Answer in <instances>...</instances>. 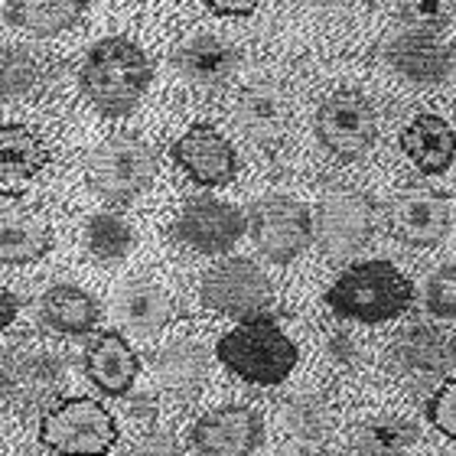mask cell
Masks as SVG:
<instances>
[{
    "mask_svg": "<svg viewBox=\"0 0 456 456\" xmlns=\"http://www.w3.org/2000/svg\"><path fill=\"white\" fill-rule=\"evenodd\" d=\"M131 241V225L121 216H114V212H102L86 228V245L92 251V257H98V261H118V257H124Z\"/></svg>",
    "mask_w": 456,
    "mask_h": 456,
    "instance_id": "obj_29",
    "label": "cell"
},
{
    "mask_svg": "<svg viewBox=\"0 0 456 456\" xmlns=\"http://www.w3.org/2000/svg\"><path fill=\"white\" fill-rule=\"evenodd\" d=\"M173 62L183 72V78H190L192 86L216 88L235 76L238 49L219 37H192L176 49Z\"/></svg>",
    "mask_w": 456,
    "mask_h": 456,
    "instance_id": "obj_21",
    "label": "cell"
},
{
    "mask_svg": "<svg viewBox=\"0 0 456 456\" xmlns=\"http://www.w3.org/2000/svg\"><path fill=\"white\" fill-rule=\"evenodd\" d=\"M265 440L261 414L251 408H219L192 424V447L200 456H255Z\"/></svg>",
    "mask_w": 456,
    "mask_h": 456,
    "instance_id": "obj_12",
    "label": "cell"
},
{
    "mask_svg": "<svg viewBox=\"0 0 456 456\" xmlns=\"http://www.w3.org/2000/svg\"><path fill=\"white\" fill-rule=\"evenodd\" d=\"M170 153L176 167L200 186H228L235 180V151L209 124H192L190 131L173 143Z\"/></svg>",
    "mask_w": 456,
    "mask_h": 456,
    "instance_id": "obj_13",
    "label": "cell"
},
{
    "mask_svg": "<svg viewBox=\"0 0 456 456\" xmlns=\"http://www.w3.org/2000/svg\"><path fill=\"white\" fill-rule=\"evenodd\" d=\"M235 124L248 141L261 143V147L281 143L287 124H290V105H287L284 88H277L274 82H255V86L241 88L235 102Z\"/></svg>",
    "mask_w": 456,
    "mask_h": 456,
    "instance_id": "obj_15",
    "label": "cell"
},
{
    "mask_svg": "<svg viewBox=\"0 0 456 456\" xmlns=\"http://www.w3.org/2000/svg\"><path fill=\"white\" fill-rule=\"evenodd\" d=\"M127 408H131L134 418H143V420L157 418V398H153L151 391H143V395H131V398H127Z\"/></svg>",
    "mask_w": 456,
    "mask_h": 456,
    "instance_id": "obj_36",
    "label": "cell"
},
{
    "mask_svg": "<svg viewBox=\"0 0 456 456\" xmlns=\"http://www.w3.org/2000/svg\"><path fill=\"white\" fill-rule=\"evenodd\" d=\"M151 59L137 43L108 37L88 49L82 62V95L108 118H124L137 108L151 86Z\"/></svg>",
    "mask_w": 456,
    "mask_h": 456,
    "instance_id": "obj_1",
    "label": "cell"
},
{
    "mask_svg": "<svg viewBox=\"0 0 456 456\" xmlns=\"http://www.w3.org/2000/svg\"><path fill=\"white\" fill-rule=\"evenodd\" d=\"M245 228V219L235 206L222 200H190L186 209L180 212V219L173 222V235L192 251L219 255L235 245Z\"/></svg>",
    "mask_w": 456,
    "mask_h": 456,
    "instance_id": "obj_11",
    "label": "cell"
},
{
    "mask_svg": "<svg viewBox=\"0 0 456 456\" xmlns=\"http://www.w3.org/2000/svg\"><path fill=\"white\" fill-rule=\"evenodd\" d=\"M17 297L10 294V290H4V330H7L10 323H13V316H17Z\"/></svg>",
    "mask_w": 456,
    "mask_h": 456,
    "instance_id": "obj_38",
    "label": "cell"
},
{
    "mask_svg": "<svg viewBox=\"0 0 456 456\" xmlns=\"http://www.w3.org/2000/svg\"><path fill=\"white\" fill-rule=\"evenodd\" d=\"M173 316V300L170 294L157 284H131L118 297V320H121L134 336H157L163 326L170 323Z\"/></svg>",
    "mask_w": 456,
    "mask_h": 456,
    "instance_id": "obj_23",
    "label": "cell"
},
{
    "mask_svg": "<svg viewBox=\"0 0 456 456\" xmlns=\"http://www.w3.org/2000/svg\"><path fill=\"white\" fill-rule=\"evenodd\" d=\"M4 98H23L37 88L39 76H43V66L33 53L20 46H7L4 49Z\"/></svg>",
    "mask_w": 456,
    "mask_h": 456,
    "instance_id": "obj_30",
    "label": "cell"
},
{
    "mask_svg": "<svg viewBox=\"0 0 456 456\" xmlns=\"http://www.w3.org/2000/svg\"><path fill=\"white\" fill-rule=\"evenodd\" d=\"M424 304L434 316H456V267L444 265L430 271L424 284Z\"/></svg>",
    "mask_w": 456,
    "mask_h": 456,
    "instance_id": "obj_32",
    "label": "cell"
},
{
    "mask_svg": "<svg viewBox=\"0 0 456 456\" xmlns=\"http://www.w3.org/2000/svg\"><path fill=\"white\" fill-rule=\"evenodd\" d=\"M401 147L420 173L440 176L456 157V131L437 114H420L401 131Z\"/></svg>",
    "mask_w": 456,
    "mask_h": 456,
    "instance_id": "obj_20",
    "label": "cell"
},
{
    "mask_svg": "<svg viewBox=\"0 0 456 456\" xmlns=\"http://www.w3.org/2000/svg\"><path fill=\"white\" fill-rule=\"evenodd\" d=\"M131 456H183V453L170 434H151V437H143L141 444L131 450Z\"/></svg>",
    "mask_w": 456,
    "mask_h": 456,
    "instance_id": "obj_35",
    "label": "cell"
},
{
    "mask_svg": "<svg viewBox=\"0 0 456 456\" xmlns=\"http://www.w3.org/2000/svg\"><path fill=\"white\" fill-rule=\"evenodd\" d=\"M212 13H219V17H255V4H209Z\"/></svg>",
    "mask_w": 456,
    "mask_h": 456,
    "instance_id": "obj_37",
    "label": "cell"
},
{
    "mask_svg": "<svg viewBox=\"0 0 456 456\" xmlns=\"http://www.w3.org/2000/svg\"><path fill=\"white\" fill-rule=\"evenodd\" d=\"M385 59L391 62L395 72H401L411 82H420V86H437L450 76V46L440 43L437 37L430 33H404V37H395L385 49Z\"/></svg>",
    "mask_w": 456,
    "mask_h": 456,
    "instance_id": "obj_16",
    "label": "cell"
},
{
    "mask_svg": "<svg viewBox=\"0 0 456 456\" xmlns=\"http://www.w3.org/2000/svg\"><path fill=\"white\" fill-rule=\"evenodd\" d=\"M216 355L225 369L251 385H281L297 365V346L265 316L245 320L222 336Z\"/></svg>",
    "mask_w": 456,
    "mask_h": 456,
    "instance_id": "obj_3",
    "label": "cell"
},
{
    "mask_svg": "<svg viewBox=\"0 0 456 456\" xmlns=\"http://www.w3.org/2000/svg\"><path fill=\"white\" fill-rule=\"evenodd\" d=\"M86 180L102 200L124 206L151 190L157 180V153L134 134H118L98 143L86 160Z\"/></svg>",
    "mask_w": 456,
    "mask_h": 456,
    "instance_id": "obj_4",
    "label": "cell"
},
{
    "mask_svg": "<svg viewBox=\"0 0 456 456\" xmlns=\"http://www.w3.org/2000/svg\"><path fill=\"white\" fill-rule=\"evenodd\" d=\"M398 13L404 17V23L428 33V29H444L453 23L456 4H447V0H430V4L428 0H411V4H398Z\"/></svg>",
    "mask_w": 456,
    "mask_h": 456,
    "instance_id": "obj_31",
    "label": "cell"
},
{
    "mask_svg": "<svg viewBox=\"0 0 456 456\" xmlns=\"http://www.w3.org/2000/svg\"><path fill=\"white\" fill-rule=\"evenodd\" d=\"M39 320L59 336H86L102 320V310L82 287L56 284L39 297Z\"/></svg>",
    "mask_w": 456,
    "mask_h": 456,
    "instance_id": "obj_22",
    "label": "cell"
},
{
    "mask_svg": "<svg viewBox=\"0 0 456 456\" xmlns=\"http://www.w3.org/2000/svg\"><path fill=\"white\" fill-rule=\"evenodd\" d=\"M206 352L196 342H173L157 355V381L163 391H170L176 398H190L202 388L206 381Z\"/></svg>",
    "mask_w": 456,
    "mask_h": 456,
    "instance_id": "obj_24",
    "label": "cell"
},
{
    "mask_svg": "<svg viewBox=\"0 0 456 456\" xmlns=\"http://www.w3.org/2000/svg\"><path fill=\"white\" fill-rule=\"evenodd\" d=\"M53 248L49 228L37 219H7L4 222V235H0V255L4 265H27L37 261Z\"/></svg>",
    "mask_w": 456,
    "mask_h": 456,
    "instance_id": "obj_28",
    "label": "cell"
},
{
    "mask_svg": "<svg viewBox=\"0 0 456 456\" xmlns=\"http://www.w3.org/2000/svg\"><path fill=\"white\" fill-rule=\"evenodd\" d=\"M418 440V428L401 418H375L352 430V456H401Z\"/></svg>",
    "mask_w": 456,
    "mask_h": 456,
    "instance_id": "obj_26",
    "label": "cell"
},
{
    "mask_svg": "<svg viewBox=\"0 0 456 456\" xmlns=\"http://www.w3.org/2000/svg\"><path fill=\"white\" fill-rule=\"evenodd\" d=\"M277 418H281L287 440L304 453L323 450L330 434H333V408H330V401L314 395V391H297V395L284 398Z\"/></svg>",
    "mask_w": 456,
    "mask_h": 456,
    "instance_id": "obj_18",
    "label": "cell"
},
{
    "mask_svg": "<svg viewBox=\"0 0 456 456\" xmlns=\"http://www.w3.org/2000/svg\"><path fill=\"white\" fill-rule=\"evenodd\" d=\"M202 304L228 316H255L271 304V284L265 271L248 257H228L209 267L200 284Z\"/></svg>",
    "mask_w": 456,
    "mask_h": 456,
    "instance_id": "obj_8",
    "label": "cell"
},
{
    "mask_svg": "<svg viewBox=\"0 0 456 456\" xmlns=\"http://www.w3.org/2000/svg\"><path fill=\"white\" fill-rule=\"evenodd\" d=\"M428 418L444 437L456 440V379L444 381L437 388V395L430 398Z\"/></svg>",
    "mask_w": 456,
    "mask_h": 456,
    "instance_id": "obj_33",
    "label": "cell"
},
{
    "mask_svg": "<svg viewBox=\"0 0 456 456\" xmlns=\"http://www.w3.org/2000/svg\"><path fill=\"white\" fill-rule=\"evenodd\" d=\"M39 440L62 456H105L118 444V424L105 404L72 398L39 420Z\"/></svg>",
    "mask_w": 456,
    "mask_h": 456,
    "instance_id": "obj_5",
    "label": "cell"
},
{
    "mask_svg": "<svg viewBox=\"0 0 456 456\" xmlns=\"http://www.w3.org/2000/svg\"><path fill=\"white\" fill-rule=\"evenodd\" d=\"M314 232L326 261H349L369 245L375 232V206L355 190L326 192L316 209Z\"/></svg>",
    "mask_w": 456,
    "mask_h": 456,
    "instance_id": "obj_6",
    "label": "cell"
},
{
    "mask_svg": "<svg viewBox=\"0 0 456 456\" xmlns=\"http://www.w3.org/2000/svg\"><path fill=\"white\" fill-rule=\"evenodd\" d=\"M453 359H456V342H453Z\"/></svg>",
    "mask_w": 456,
    "mask_h": 456,
    "instance_id": "obj_39",
    "label": "cell"
},
{
    "mask_svg": "<svg viewBox=\"0 0 456 456\" xmlns=\"http://www.w3.org/2000/svg\"><path fill=\"white\" fill-rule=\"evenodd\" d=\"M323 352H326V362L330 365H339V369H355L362 365V346L352 339L349 333H326V342H323Z\"/></svg>",
    "mask_w": 456,
    "mask_h": 456,
    "instance_id": "obj_34",
    "label": "cell"
},
{
    "mask_svg": "<svg viewBox=\"0 0 456 456\" xmlns=\"http://www.w3.org/2000/svg\"><path fill=\"white\" fill-rule=\"evenodd\" d=\"M391 232L404 241V245L430 248L444 241L450 228V202L444 192L434 190H411L401 192L398 200L391 202L388 212Z\"/></svg>",
    "mask_w": 456,
    "mask_h": 456,
    "instance_id": "obj_14",
    "label": "cell"
},
{
    "mask_svg": "<svg viewBox=\"0 0 456 456\" xmlns=\"http://www.w3.org/2000/svg\"><path fill=\"white\" fill-rule=\"evenodd\" d=\"M391 365L401 379L430 381L447 371V346H444L437 330H430V326H404L398 339L391 342Z\"/></svg>",
    "mask_w": 456,
    "mask_h": 456,
    "instance_id": "obj_19",
    "label": "cell"
},
{
    "mask_svg": "<svg viewBox=\"0 0 456 456\" xmlns=\"http://www.w3.org/2000/svg\"><path fill=\"white\" fill-rule=\"evenodd\" d=\"M316 134L330 153L342 160H362L375 143V111L359 92H333L316 111Z\"/></svg>",
    "mask_w": 456,
    "mask_h": 456,
    "instance_id": "obj_9",
    "label": "cell"
},
{
    "mask_svg": "<svg viewBox=\"0 0 456 456\" xmlns=\"http://www.w3.org/2000/svg\"><path fill=\"white\" fill-rule=\"evenodd\" d=\"M86 371L105 395L124 398L131 391L137 371H141V362L121 333L108 330L86 349Z\"/></svg>",
    "mask_w": 456,
    "mask_h": 456,
    "instance_id": "obj_17",
    "label": "cell"
},
{
    "mask_svg": "<svg viewBox=\"0 0 456 456\" xmlns=\"http://www.w3.org/2000/svg\"><path fill=\"white\" fill-rule=\"evenodd\" d=\"M62 391V365L43 349H10L4 355V404L13 411L43 408Z\"/></svg>",
    "mask_w": 456,
    "mask_h": 456,
    "instance_id": "obj_10",
    "label": "cell"
},
{
    "mask_svg": "<svg viewBox=\"0 0 456 456\" xmlns=\"http://www.w3.org/2000/svg\"><path fill=\"white\" fill-rule=\"evenodd\" d=\"M0 160H4V180H27V176H37L39 170H46L49 151L23 124H4Z\"/></svg>",
    "mask_w": 456,
    "mask_h": 456,
    "instance_id": "obj_27",
    "label": "cell"
},
{
    "mask_svg": "<svg viewBox=\"0 0 456 456\" xmlns=\"http://www.w3.org/2000/svg\"><path fill=\"white\" fill-rule=\"evenodd\" d=\"M248 232L267 261L287 265L306 251L310 238H314V219L304 202L290 200V196H267L248 212Z\"/></svg>",
    "mask_w": 456,
    "mask_h": 456,
    "instance_id": "obj_7",
    "label": "cell"
},
{
    "mask_svg": "<svg viewBox=\"0 0 456 456\" xmlns=\"http://www.w3.org/2000/svg\"><path fill=\"white\" fill-rule=\"evenodd\" d=\"M86 13L82 0H7L4 17L13 27H23L37 37H53L59 29H69Z\"/></svg>",
    "mask_w": 456,
    "mask_h": 456,
    "instance_id": "obj_25",
    "label": "cell"
},
{
    "mask_svg": "<svg viewBox=\"0 0 456 456\" xmlns=\"http://www.w3.org/2000/svg\"><path fill=\"white\" fill-rule=\"evenodd\" d=\"M414 287L391 261H362L342 271L326 290V306L336 316L359 323H385L411 306Z\"/></svg>",
    "mask_w": 456,
    "mask_h": 456,
    "instance_id": "obj_2",
    "label": "cell"
}]
</instances>
